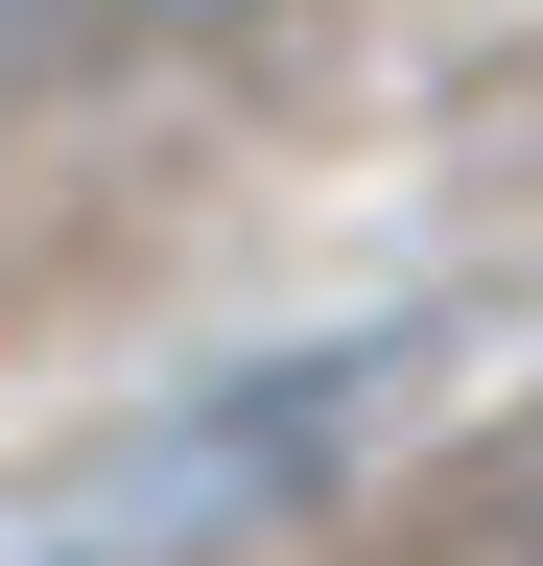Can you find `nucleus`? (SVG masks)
<instances>
[{"label": "nucleus", "instance_id": "obj_1", "mask_svg": "<svg viewBox=\"0 0 543 566\" xmlns=\"http://www.w3.org/2000/svg\"><path fill=\"white\" fill-rule=\"evenodd\" d=\"M401 378H426V331H307V354H237L213 401H166V424H118L95 472H48L24 566H189V543H260V520H307Z\"/></svg>", "mask_w": 543, "mask_h": 566}, {"label": "nucleus", "instance_id": "obj_3", "mask_svg": "<svg viewBox=\"0 0 543 566\" xmlns=\"http://www.w3.org/2000/svg\"><path fill=\"white\" fill-rule=\"evenodd\" d=\"M472 566H543V424H520L497 472H472Z\"/></svg>", "mask_w": 543, "mask_h": 566}, {"label": "nucleus", "instance_id": "obj_2", "mask_svg": "<svg viewBox=\"0 0 543 566\" xmlns=\"http://www.w3.org/2000/svg\"><path fill=\"white\" fill-rule=\"evenodd\" d=\"M24 24V95H118V71H260L307 0H0Z\"/></svg>", "mask_w": 543, "mask_h": 566}]
</instances>
